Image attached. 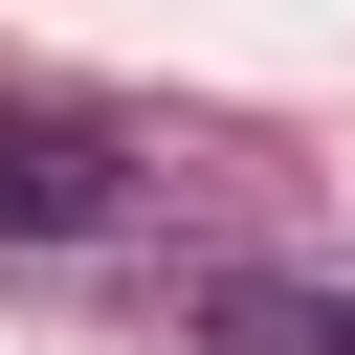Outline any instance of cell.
<instances>
[{
	"label": "cell",
	"instance_id": "obj_1",
	"mask_svg": "<svg viewBox=\"0 0 355 355\" xmlns=\"http://www.w3.org/2000/svg\"><path fill=\"white\" fill-rule=\"evenodd\" d=\"M0 222H22V244H111V222H133V155H111L89 111H0Z\"/></svg>",
	"mask_w": 355,
	"mask_h": 355
},
{
	"label": "cell",
	"instance_id": "obj_2",
	"mask_svg": "<svg viewBox=\"0 0 355 355\" xmlns=\"http://www.w3.org/2000/svg\"><path fill=\"white\" fill-rule=\"evenodd\" d=\"M222 333H244V355H355V288H244Z\"/></svg>",
	"mask_w": 355,
	"mask_h": 355
}]
</instances>
